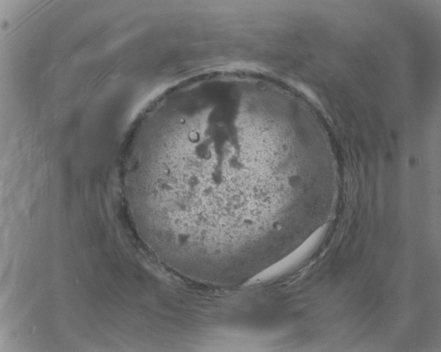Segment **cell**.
<instances>
[{
  "instance_id": "6da1fadb",
  "label": "cell",
  "mask_w": 441,
  "mask_h": 352,
  "mask_svg": "<svg viewBox=\"0 0 441 352\" xmlns=\"http://www.w3.org/2000/svg\"><path fill=\"white\" fill-rule=\"evenodd\" d=\"M289 110L270 91L222 85L172 100L137 129L122 182L162 252L216 272L275 254L297 194L321 177Z\"/></svg>"
}]
</instances>
